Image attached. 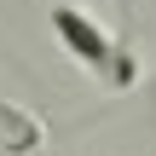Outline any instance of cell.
Instances as JSON below:
<instances>
[{
  "mask_svg": "<svg viewBox=\"0 0 156 156\" xmlns=\"http://www.w3.org/2000/svg\"><path fill=\"white\" fill-rule=\"evenodd\" d=\"M46 151V127L35 110H23L17 98H0V156H41Z\"/></svg>",
  "mask_w": 156,
  "mask_h": 156,
  "instance_id": "cell-2",
  "label": "cell"
},
{
  "mask_svg": "<svg viewBox=\"0 0 156 156\" xmlns=\"http://www.w3.org/2000/svg\"><path fill=\"white\" fill-rule=\"evenodd\" d=\"M46 23H52V35H58V46L81 64V69H93L104 87H133V75H139V58H133V46L127 41H110V29L93 17V12H81V6H69V0H58V6H46Z\"/></svg>",
  "mask_w": 156,
  "mask_h": 156,
  "instance_id": "cell-1",
  "label": "cell"
}]
</instances>
